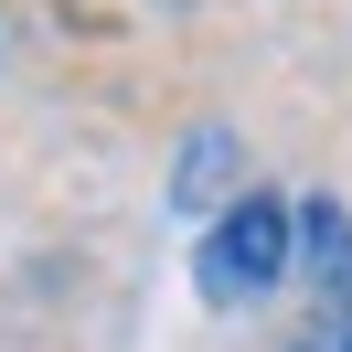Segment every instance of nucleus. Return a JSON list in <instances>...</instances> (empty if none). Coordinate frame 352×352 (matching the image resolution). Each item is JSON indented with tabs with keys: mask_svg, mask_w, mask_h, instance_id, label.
<instances>
[{
	"mask_svg": "<svg viewBox=\"0 0 352 352\" xmlns=\"http://www.w3.org/2000/svg\"><path fill=\"white\" fill-rule=\"evenodd\" d=\"M288 256H299L288 203L278 192H235L214 224H203V245H192V288L214 309H245V299H267V288L288 278Z\"/></svg>",
	"mask_w": 352,
	"mask_h": 352,
	"instance_id": "obj_1",
	"label": "nucleus"
},
{
	"mask_svg": "<svg viewBox=\"0 0 352 352\" xmlns=\"http://www.w3.org/2000/svg\"><path fill=\"white\" fill-rule=\"evenodd\" d=\"M299 352H352V288H320V299H309Z\"/></svg>",
	"mask_w": 352,
	"mask_h": 352,
	"instance_id": "obj_2",
	"label": "nucleus"
},
{
	"mask_svg": "<svg viewBox=\"0 0 352 352\" xmlns=\"http://www.w3.org/2000/svg\"><path fill=\"white\" fill-rule=\"evenodd\" d=\"M224 171H235V139H224V129H203V139H192V160H182V203H203Z\"/></svg>",
	"mask_w": 352,
	"mask_h": 352,
	"instance_id": "obj_3",
	"label": "nucleus"
}]
</instances>
